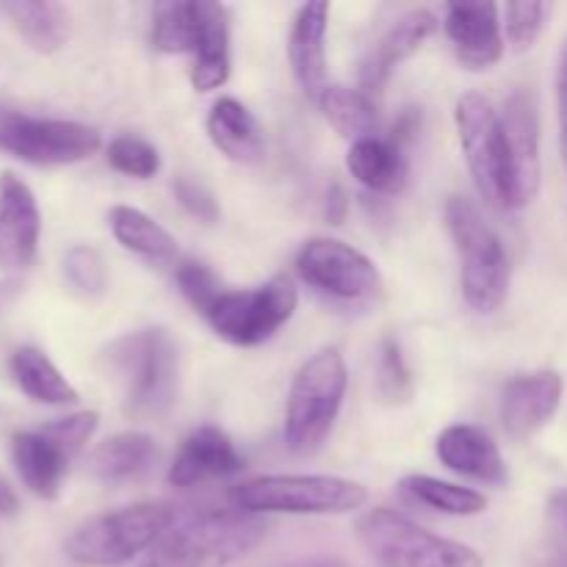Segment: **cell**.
Here are the masks:
<instances>
[{
	"mask_svg": "<svg viewBox=\"0 0 567 567\" xmlns=\"http://www.w3.org/2000/svg\"><path fill=\"white\" fill-rule=\"evenodd\" d=\"M244 468V457L230 437L216 426H197L188 432L169 465V485L194 487L210 480H227Z\"/></svg>",
	"mask_w": 567,
	"mask_h": 567,
	"instance_id": "17",
	"label": "cell"
},
{
	"mask_svg": "<svg viewBox=\"0 0 567 567\" xmlns=\"http://www.w3.org/2000/svg\"><path fill=\"white\" fill-rule=\"evenodd\" d=\"M297 271L310 288L338 302H365L382 288L369 255L338 238H310L297 252Z\"/></svg>",
	"mask_w": 567,
	"mask_h": 567,
	"instance_id": "11",
	"label": "cell"
},
{
	"mask_svg": "<svg viewBox=\"0 0 567 567\" xmlns=\"http://www.w3.org/2000/svg\"><path fill=\"white\" fill-rule=\"evenodd\" d=\"M437 457L449 471L482 485H504L509 480L502 449L482 426L454 424L437 435Z\"/></svg>",
	"mask_w": 567,
	"mask_h": 567,
	"instance_id": "18",
	"label": "cell"
},
{
	"mask_svg": "<svg viewBox=\"0 0 567 567\" xmlns=\"http://www.w3.org/2000/svg\"><path fill=\"white\" fill-rule=\"evenodd\" d=\"M264 515L241 509H203L175 520L142 567H227L247 557L266 537Z\"/></svg>",
	"mask_w": 567,
	"mask_h": 567,
	"instance_id": "1",
	"label": "cell"
},
{
	"mask_svg": "<svg viewBox=\"0 0 567 567\" xmlns=\"http://www.w3.org/2000/svg\"><path fill=\"white\" fill-rule=\"evenodd\" d=\"M208 3L205 0H169L153 9V48L161 53L194 55L203 39Z\"/></svg>",
	"mask_w": 567,
	"mask_h": 567,
	"instance_id": "26",
	"label": "cell"
},
{
	"mask_svg": "<svg viewBox=\"0 0 567 567\" xmlns=\"http://www.w3.org/2000/svg\"><path fill=\"white\" fill-rule=\"evenodd\" d=\"M20 509V498H17L14 487L0 476V518H11Z\"/></svg>",
	"mask_w": 567,
	"mask_h": 567,
	"instance_id": "42",
	"label": "cell"
},
{
	"mask_svg": "<svg viewBox=\"0 0 567 567\" xmlns=\"http://www.w3.org/2000/svg\"><path fill=\"white\" fill-rule=\"evenodd\" d=\"M208 138L221 155L244 166H255L264 161L266 142L264 127L255 120L252 111L236 97H219L210 109L208 122H205Z\"/></svg>",
	"mask_w": 567,
	"mask_h": 567,
	"instance_id": "21",
	"label": "cell"
},
{
	"mask_svg": "<svg viewBox=\"0 0 567 567\" xmlns=\"http://www.w3.org/2000/svg\"><path fill=\"white\" fill-rule=\"evenodd\" d=\"M293 567H347V565H343L341 559H316V563H302Z\"/></svg>",
	"mask_w": 567,
	"mask_h": 567,
	"instance_id": "44",
	"label": "cell"
},
{
	"mask_svg": "<svg viewBox=\"0 0 567 567\" xmlns=\"http://www.w3.org/2000/svg\"><path fill=\"white\" fill-rule=\"evenodd\" d=\"M557 105H559V138H563V153L567 161V42L559 55V72H557Z\"/></svg>",
	"mask_w": 567,
	"mask_h": 567,
	"instance_id": "39",
	"label": "cell"
},
{
	"mask_svg": "<svg viewBox=\"0 0 567 567\" xmlns=\"http://www.w3.org/2000/svg\"><path fill=\"white\" fill-rule=\"evenodd\" d=\"M175 280L181 293L186 297V302L192 305L197 313H203L210 302L216 299V293L221 291V282L216 280L214 271L208 269L199 260H181L175 266Z\"/></svg>",
	"mask_w": 567,
	"mask_h": 567,
	"instance_id": "35",
	"label": "cell"
},
{
	"mask_svg": "<svg viewBox=\"0 0 567 567\" xmlns=\"http://www.w3.org/2000/svg\"><path fill=\"white\" fill-rule=\"evenodd\" d=\"M11 460H14V468L20 474L22 485L33 496L44 498V502L59 498L61 482H64L72 457L53 437L44 435L42 430L17 432L11 437Z\"/></svg>",
	"mask_w": 567,
	"mask_h": 567,
	"instance_id": "20",
	"label": "cell"
},
{
	"mask_svg": "<svg viewBox=\"0 0 567 567\" xmlns=\"http://www.w3.org/2000/svg\"><path fill=\"white\" fill-rule=\"evenodd\" d=\"M347 210H349V199H347V192H343V186H330V192H327V199H324V216L330 225H341L343 219H347Z\"/></svg>",
	"mask_w": 567,
	"mask_h": 567,
	"instance_id": "41",
	"label": "cell"
},
{
	"mask_svg": "<svg viewBox=\"0 0 567 567\" xmlns=\"http://www.w3.org/2000/svg\"><path fill=\"white\" fill-rule=\"evenodd\" d=\"M109 225L116 241L127 252L138 255L142 260L155 266H177V244L166 227H161L153 216L131 205H114L109 210Z\"/></svg>",
	"mask_w": 567,
	"mask_h": 567,
	"instance_id": "25",
	"label": "cell"
},
{
	"mask_svg": "<svg viewBox=\"0 0 567 567\" xmlns=\"http://www.w3.org/2000/svg\"><path fill=\"white\" fill-rule=\"evenodd\" d=\"M172 188H175V199L181 203V208L186 210L188 216H194L197 221H205V225L219 221V203H216V197L210 194L208 186L183 175L172 183Z\"/></svg>",
	"mask_w": 567,
	"mask_h": 567,
	"instance_id": "37",
	"label": "cell"
},
{
	"mask_svg": "<svg viewBox=\"0 0 567 567\" xmlns=\"http://www.w3.org/2000/svg\"><path fill=\"white\" fill-rule=\"evenodd\" d=\"M358 540L382 567H482L476 548L432 535L408 515L374 507L358 518Z\"/></svg>",
	"mask_w": 567,
	"mask_h": 567,
	"instance_id": "7",
	"label": "cell"
},
{
	"mask_svg": "<svg viewBox=\"0 0 567 567\" xmlns=\"http://www.w3.org/2000/svg\"><path fill=\"white\" fill-rule=\"evenodd\" d=\"M349 374L338 349H321L297 371L288 391L282 437L293 454H310L324 443L341 413Z\"/></svg>",
	"mask_w": 567,
	"mask_h": 567,
	"instance_id": "6",
	"label": "cell"
},
{
	"mask_svg": "<svg viewBox=\"0 0 567 567\" xmlns=\"http://www.w3.org/2000/svg\"><path fill=\"white\" fill-rule=\"evenodd\" d=\"M324 114V120L341 133L343 138H358L374 136L377 127V109L374 100L365 92L352 86H338V83H327V89L321 92V97L316 100Z\"/></svg>",
	"mask_w": 567,
	"mask_h": 567,
	"instance_id": "29",
	"label": "cell"
},
{
	"mask_svg": "<svg viewBox=\"0 0 567 567\" xmlns=\"http://www.w3.org/2000/svg\"><path fill=\"white\" fill-rule=\"evenodd\" d=\"M20 291H22L20 277H6V280L0 282V313H3L17 297H20Z\"/></svg>",
	"mask_w": 567,
	"mask_h": 567,
	"instance_id": "43",
	"label": "cell"
},
{
	"mask_svg": "<svg viewBox=\"0 0 567 567\" xmlns=\"http://www.w3.org/2000/svg\"><path fill=\"white\" fill-rule=\"evenodd\" d=\"M297 302L299 293L291 277L277 275L255 288H238V291L221 288L199 316L221 341L233 347H260L291 321Z\"/></svg>",
	"mask_w": 567,
	"mask_h": 567,
	"instance_id": "8",
	"label": "cell"
},
{
	"mask_svg": "<svg viewBox=\"0 0 567 567\" xmlns=\"http://www.w3.org/2000/svg\"><path fill=\"white\" fill-rule=\"evenodd\" d=\"M97 424H100V415L94 413V410H81V413H72V415H64V419L50 421V424L42 426V432L48 437H53V441L59 443L70 457H75V454L92 441V435L97 432Z\"/></svg>",
	"mask_w": 567,
	"mask_h": 567,
	"instance_id": "36",
	"label": "cell"
},
{
	"mask_svg": "<svg viewBox=\"0 0 567 567\" xmlns=\"http://www.w3.org/2000/svg\"><path fill=\"white\" fill-rule=\"evenodd\" d=\"M563 404V377L557 371L520 374L504 385L502 424L513 441H526L557 415Z\"/></svg>",
	"mask_w": 567,
	"mask_h": 567,
	"instance_id": "15",
	"label": "cell"
},
{
	"mask_svg": "<svg viewBox=\"0 0 567 567\" xmlns=\"http://www.w3.org/2000/svg\"><path fill=\"white\" fill-rule=\"evenodd\" d=\"M327 28L330 3H308L297 11L288 37L293 78L310 100H319L327 89Z\"/></svg>",
	"mask_w": 567,
	"mask_h": 567,
	"instance_id": "19",
	"label": "cell"
},
{
	"mask_svg": "<svg viewBox=\"0 0 567 567\" xmlns=\"http://www.w3.org/2000/svg\"><path fill=\"white\" fill-rule=\"evenodd\" d=\"M551 11L548 3H507L502 9L504 22L502 28L507 31V42L515 50H526L537 42V37L543 33L546 25V17Z\"/></svg>",
	"mask_w": 567,
	"mask_h": 567,
	"instance_id": "34",
	"label": "cell"
},
{
	"mask_svg": "<svg viewBox=\"0 0 567 567\" xmlns=\"http://www.w3.org/2000/svg\"><path fill=\"white\" fill-rule=\"evenodd\" d=\"M0 150L31 166H70L97 153L100 133L83 122L0 105Z\"/></svg>",
	"mask_w": 567,
	"mask_h": 567,
	"instance_id": "9",
	"label": "cell"
},
{
	"mask_svg": "<svg viewBox=\"0 0 567 567\" xmlns=\"http://www.w3.org/2000/svg\"><path fill=\"white\" fill-rule=\"evenodd\" d=\"M509 161V210L526 208L540 192V122L529 92H515L502 111Z\"/></svg>",
	"mask_w": 567,
	"mask_h": 567,
	"instance_id": "12",
	"label": "cell"
},
{
	"mask_svg": "<svg viewBox=\"0 0 567 567\" xmlns=\"http://www.w3.org/2000/svg\"><path fill=\"white\" fill-rule=\"evenodd\" d=\"M155 441L144 432H120L100 443L89 457V468L103 485H127L153 468Z\"/></svg>",
	"mask_w": 567,
	"mask_h": 567,
	"instance_id": "24",
	"label": "cell"
},
{
	"mask_svg": "<svg viewBox=\"0 0 567 567\" xmlns=\"http://www.w3.org/2000/svg\"><path fill=\"white\" fill-rule=\"evenodd\" d=\"M0 14L11 22L22 42L37 53H59L72 37L70 9L50 0H14L0 3Z\"/></svg>",
	"mask_w": 567,
	"mask_h": 567,
	"instance_id": "22",
	"label": "cell"
},
{
	"mask_svg": "<svg viewBox=\"0 0 567 567\" xmlns=\"http://www.w3.org/2000/svg\"><path fill=\"white\" fill-rule=\"evenodd\" d=\"M446 227L457 249L465 302L476 313H496L509 291V258L502 238L465 197L446 203Z\"/></svg>",
	"mask_w": 567,
	"mask_h": 567,
	"instance_id": "3",
	"label": "cell"
},
{
	"mask_svg": "<svg viewBox=\"0 0 567 567\" xmlns=\"http://www.w3.org/2000/svg\"><path fill=\"white\" fill-rule=\"evenodd\" d=\"M9 371L17 388L39 404H72L78 391L70 385L59 365L37 347H20L9 360Z\"/></svg>",
	"mask_w": 567,
	"mask_h": 567,
	"instance_id": "28",
	"label": "cell"
},
{
	"mask_svg": "<svg viewBox=\"0 0 567 567\" xmlns=\"http://www.w3.org/2000/svg\"><path fill=\"white\" fill-rule=\"evenodd\" d=\"M437 31V20L432 11L413 9L404 17H399L365 53L363 64H360V92L380 94L385 83L391 81L393 70L410 55L421 50V44Z\"/></svg>",
	"mask_w": 567,
	"mask_h": 567,
	"instance_id": "16",
	"label": "cell"
},
{
	"mask_svg": "<svg viewBox=\"0 0 567 567\" xmlns=\"http://www.w3.org/2000/svg\"><path fill=\"white\" fill-rule=\"evenodd\" d=\"M192 86L197 92H214L230 78V14L221 3H208L203 39L192 55Z\"/></svg>",
	"mask_w": 567,
	"mask_h": 567,
	"instance_id": "27",
	"label": "cell"
},
{
	"mask_svg": "<svg viewBox=\"0 0 567 567\" xmlns=\"http://www.w3.org/2000/svg\"><path fill=\"white\" fill-rule=\"evenodd\" d=\"M548 526H551V543L559 565L567 567V491H559L548 502Z\"/></svg>",
	"mask_w": 567,
	"mask_h": 567,
	"instance_id": "38",
	"label": "cell"
},
{
	"mask_svg": "<svg viewBox=\"0 0 567 567\" xmlns=\"http://www.w3.org/2000/svg\"><path fill=\"white\" fill-rule=\"evenodd\" d=\"M347 169L360 186L374 194H396L408 183V158L391 138L365 136L352 142L347 153Z\"/></svg>",
	"mask_w": 567,
	"mask_h": 567,
	"instance_id": "23",
	"label": "cell"
},
{
	"mask_svg": "<svg viewBox=\"0 0 567 567\" xmlns=\"http://www.w3.org/2000/svg\"><path fill=\"white\" fill-rule=\"evenodd\" d=\"M402 493L415 504H424V507L437 509L443 515H457V518H468V515L485 513L487 498L480 491H471V487H460L454 482L435 480V476L426 474H413L402 480Z\"/></svg>",
	"mask_w": 567,
	"mask_h": 567,
	"instance_id": "30",
	"label": "cell"
},
{
	"mask_svg": "<svg viewBox=\"0 0 567 567\" xmlns=\"http://www.w3.org/2000/svg\"><path fill=\"white\" fill-rule=\"evenodd\" d=\"M377 393L385 402L399 404L408 402L413 393V377H410L408 363L402 358V349L393 338L380 343V358H377Z\"/></svg>",
	"mask_w": 567,
	"mask_h": 567,
	"instance_id": "33",
	"label": "cell"
},
{
	"mask_svg": "<svg viewBox=\"0 0 567 567\" xmlns=\"http://www.w3.org/2000/svg\"><path fill=\"white\" fill-rule=\"evenodd\" d=\"M230 498L236 509L252 515H349L363 507L369 493L343 476L271 474L241 482Z\"/></svg>",
	"mask_w": 567,
	"mask_h": 567,
	"instance_id": "5",
	"label": "cell"
},
{
	"mask_svg": "<svg viewBox=\"0 0 567 567\" xmlns=\"http://www.w3.org/2000/svg\"><path fill=\"white\" fill-rule=\"evenodd\" d=\"M64 277L81 297H100L109 288L103 255L92 247H72L64 255Z\"/></svg>",
	"mask_w": 567,
	"mask_h": 567,
	"instance_id": "32",
	"label": "cell"
},
{
	"mask_svg": "<svg viewBox=\"0 0 567 567\" xmlns=\"http://www.w3.org/2000/svg\"><path fill=\"white\" fill-rule=\"evenodd\" d=\"M446 37L454 55L468 70H491L504 55V28L496 3L446 6Z\"/></svg>",
	"mask_w": 567,
	"mask_h": 567,
	"instance_id": "14",
	"label": "cell"
},
{
	"mask_svg": "<svg viewBox=\"0 0 567 567\" xmlns=\"http://www.w3.org/2000/svg\"><path fill=\"white\" fill-rule=\"evenodd\" d=\"M109 365L122 388V408L131 419H158L177 396V347L161 327L133 330L109 347Z\"/></svg>",
	"mask_w": 567,
	"mask_h": 567,
	"instance_id": "2",
	"label": "cell"
},
{
	"mask_svg": "<svg viewBox=\"0 0 567 567\" xmlns=\"http://www.w3.org/2000/svg\"><path fill=\"white\" fill-rule=\"evenodd\" d=\"M42 210L31 186L14 172H0V271L22 275L37 260Z\"/></svg>",
	"mask_w": 567,
	"mask_h": 567,
	"instance_id": "13",
	"label": "cell"
},
{
	"mask_svg": "<svg viewBox=\"0 0 567 567\" xmlns=\"http://www.w3.org/2000/svg\"><path fill=\"white\" fill-rule=\"evenodd\" d=\"M175 507L164 502H142L89 518L64 543L72 563L114 567L150 551L175 526Z\"/></svg>",
	"mask_w": 567,
	"mask_h": 567,
	"instance_id": "4",
	"label": "cell"
},
{
	"mask_svg": "<svg viewBox=\"0 0 567 567\" xmlns=\"http://www.w3.org/2000/svg\"><path fill=\"white\" fill-rule=\"evenodd\" d=\"M419 125H421V116H419V111L415 109H408L404 111L402 116H399L396 122H393V127H391V142L393 144H399V147L404 150V144L410 142V138L415 136V133H419Z\"/></svg>",
	"mask_w": 567,
	"mask_h": 567,
	"instance_id": "40",
	"label": "cell"
},
{
	"mask_svg": "<svg viewBox=\"0 0 567 567\" xmlns=\"http://www.w3.org/2000/svg\"><path fill=\"white\" fill-rule=\"evenodd\" d=\"M454 122L476 192L493 208H509V161L502 114L491 100L468 92L457 100Z\"/></svg>",
	"mask_w": 567,
	"mask_h": 567,
	"instance_id": "10",
	"label": "cell"
},
{
	"mask_svg": "<svg viewBox=\"0 0 567 567\" xmlns=\"http://www.w3.org/2000/svg\"><path fill=\"white\" fill-rule=\"evenodd\" d=\"M105 158H109L111 169H116L120 175L136 177V181H150L161 169L158 150L147 138L131 136V133L111 138L109 150H105Z\"/></svg>",
	"mask_w": 567,
	"mask_h": 567,
	"instance_id": "31",
	"label": "cell"
}]
</instances>
